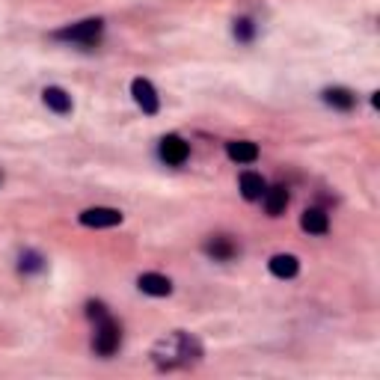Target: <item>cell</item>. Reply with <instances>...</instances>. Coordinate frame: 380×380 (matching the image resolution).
Instances as JSON below:
<instances>
[{"label": "cell", "instance_id": "obj_9", "mask_svg": "<svg viewBox=\"0 0 380 380\" xmlns=\"http://www.w3.org/2000/svg\"><path fill=\"white\" fill-rule=\"evenodd\" d=\"M42 98H45V104L54 110V113H59V116H66V113H71V96L66 93V89H59V86H48L42 93Z\"/></svg>", "mask_w": 380, "mask_h": 380}, {"label": "cell", "instance_id": "obj_14", "mask_svg": "<svg viewBox=\"0 0 380 380\" xmlns=\"http://www.w3.org/2000/svg\"><path fill=\"white\" fill-rule=\"evenodd\" d=\"M205 253L214 258V262H229L238 250H235V244H232L229 238H211L208 244H205Z\"/></svg>", "mask_w": 380, "mask_h": 380}, {"label": "cell", "instance_id": "obj_11", "mask_svg": "<svg viewBox=\"0 0 380 380\" xmlns=\"http://www.w3.org/2000/svg\"><path fill=\"white\" fill-rule=\"evenodd\" d=\"M285 205H288V190L282 185L265 190V208H267L270 217H280L282 211H285Z\"/></svg>", "mask_w": 380, "mask_h": 380}, {"label": "cell", "instance_id": "obj_1", "mask_svg": "<svg viewBox=\"0 0 380 380\" xmlns=\"http://www.w3.org/2000/svg\"><path fill=\"white\" fill-rule=\"evenodd\" d=\"M119 342H122V330L113 318H101L98 327H96V339H93V347L101 354V357H113L119 351Z\"/></svg>", "mask_w": 380, "mask_h": 380}, {"label": "cell", "instance_id": "obj_8", "mask_svg": "<svg viewBox=\"0 0 380 380\" xmlns=\"http://www.w3.org/2000/svg\"><path fill=\"white\" fill-rule=\"evenodd\" d=\"M267 267H270V273L273 277H280V280H292V277H297V270H300V262L294 255H288V253H280V255H273L270 262H267Z\"/></svg>", "mask_w": 380, "mask_h": 380}, {"label": "cell", "instance_id": "obj_3", "mask_svg": "<svg viewBox=\"0 0 380 380\" xmlns=\"http://www.w3.org/2000/svg\"><path fill=\"white\" fill-rule=\"evenodd\" d=\"M131 93H134L137 108H140L143 113H149V116H155V113H158V108H161L158 93H155V86H151L146 78H137V81L131 84Z\"/></svg>", "mask_w": 380, "mask_h": 380}, {"label": "cell", "instance_id": "obj_17", "mask_svg": "<svg viewBox=\"0 0 380 380\" xmlns=\"http://www.w3.org/2000/svg\"><path fill=\"white\" fill-rule=\"evenodd\" d=\"M86 315H89V318H96V321H101V318H108V309H104L101 303H89V306H86Z\"/></svg>", "mask_w": 380, "mask_h": 380}, {"label": "cell", "instance_id": "obj_2", "mask_svg": "<svg viewBox=\"0 0 380 380\" xmlns=\"http://www.w3.org/2000/svg\"><path fill=\"white\" fill-rule=\"evenodd\" d=\"M101 30H104V24L98 18H89V21H81V24H71V27L57 30V39H63V42H81V45H96L101 39Z\"/></svg>", "mask_w": 380, "mask_h": 380}, {"label": "cell", "instance_id": "obj_13", "mask_svg": "<svg viewBox=\"0 0 380 380\" xmlns=\"http://www.w3.org/2000/svg\"><path fill=\"white\" fill-rule=\"evenodd\" d=\"M265 178L258 173H244L241 175V193H244V200H262L265 196Z\"/></svg>", "mask_w": 380, "mask_h": 380}, {"label": "cell", "instance_id": "obj_15", "mask_svg": "<svg viewBox=\"0 0 380 380\" xmlns=\"http://www.w3.org/2000/svg\"><path fill=\"white\" fill-rule=\"evenodd\" d=\"M42 267H45V262H42L39 253H24V255H21V270H24V273H39Z\"/></svg>", "mask_w": 380, "mask_h": 380}, {"label": "cell", "instance_id": "obj_16", "mask_svg": "<svg viewBox=\"0 0 380 380\" xmlns=\"http://www.w3.org/2000/svg\"><path fill=\"white\" fill-rule=\"evenodd\" d=\"M235 36L244 39V42H250V39H253V21H250V18L235 21Z\"/></svg>", "mask_w": 380, "mask_h": 380}, {"label": "cell", "instance_id": "obj_7", "mask_svg": "<svg viewBox=\"0 0 380 380\" xmlns=\"http://www.w3.org/2000/svg\"><path fill=\"white\" fill-rule=\"evenodd\" d=\"M300 226H303V229H306L309 235H327L330 217H327V211H321V208H309V211H303Z\"/></svg>", "mask_w": 380, "mask_h": 380}, {"label": "cell", "instance_id": "obj_5", "mask_svg": "<svg viewBox=\"0 0 380 380\" xmlns=\"http://www.w3.org/2000/svg\"><path fill=\"white\" fill-rule=\"evenodd\" d=\"M188 155H190V146L181 140L178 134H170V137H163V140H161V158H163L166 163L178 166V163L188 161Z\"/></svg>", "mask_w": 380, "mask_h": 380}, {"label": "cell", "instance_id": "obj_10", "mask_svg": "<svg viewBox=\"0 0 380 380\" xmlns=\"http://www.w3.org/2000/svg\"><path fill=\"white\" fill-rule=\"evenodd\" d=\"M226 151H229V158L238 161V163H253L258 158V146L250 143V140H232L229 146H226Z\"/></svg>", "mask_w": 380, "mask_h": 380}, {"label": "cell", "instance_id": "obj_4", "mask_svg": "<svg viewBox=\"0 0 380 380\" xmlns=\"http://www.w3.org/2000/svg\"><path fill=\"white\" fill-rule=\"evenodd\" d=\"M84 226H93V229H110V226L122 223V211L116 208H86L81 214Z\"/></svg>", "mask_w": 380, "mask_h": 380}, {"label": "cell", "instance_id": "obj_12", "mask_svg": "<svg viewBox=\"0 0 380 380\" xmlns=\"http://www.w3.org/2000/svg\"><path fill=\"white\" fill-rule=\"evenodd\" d=\"M324 101L330 104V108H339V110H351L354 104H357V96L351 93V89H345V86H333L324 93Z\"/></svg>", "mask_w": 380, "mask_h": 380}, {"label": "cell", "instance_id": "obj_6", "mask_svg": "<svg viewBox=\"0 0 380 380\" xmlns=\"http://www.w3.org/2000/svg\"><path fill=\"white\" fill-rule=\"evenodd\" d=\"M137 285H140L143 294H151V297H166L173 294V282L161 277V273H143L140 280H137Z\"/></svg>", "mask_w": 380, "mask_h": 380}]
</instances>
